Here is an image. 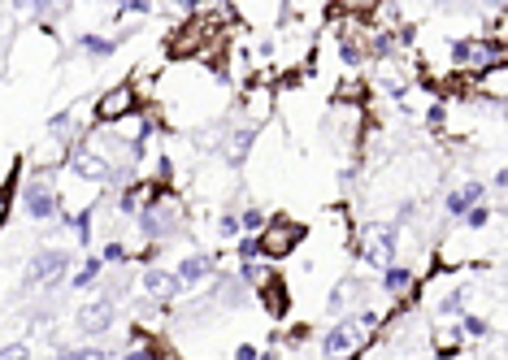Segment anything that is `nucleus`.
<instances>
[{"label": "nucleus", "mask_w": 508, "mask_h": 360, "mask_svg": "<svg viewBox=\"0 0 508 360\" xmlns=\"http://www.w3.org/2000/svg\"><path fill=\"white\" fill-rule=\"evenodd\" d=\"M222 26L209 22V18H191L187 26H178L170 44H166V57L170 61H200V57H213L209 48H222Z\"/></svg>", "instance_id": "obj_1"}, {"label": "nucleus", "mask_w": 508, "mask_h": 360, "mask_svg": "<svg viewBox=\"0 0 508 360\" xmlns=\"http://www.w3.org/2000/svg\"><path fill=\"white\" fill-rule=\"evenodd\" d=\"M296 243H304V226L296 217H270V226H261L256 235V252L265 260H283L296 252Z\"/></svg>", "instance_id": "obj_2"}, {"label": "nucleus", "mask_w": 508, "mask_h": 360, "mask_svg": "<svg viewBox=\"0 0 508 360\" xmlns=\"http://www.w3.org/2000/svg\"><path fill=\"white\" fill-rule=\"evenodd\" d=\"M365 339H369V330L356 317H339L331 330H326V339H322V356L326 360H352V356H360Z\"/></svg>", "instance_id": "obj_3"}, {"label": "nucleus", "mask_w": 508, "mask_h": 360, "mask_svg": "<svg viewBox=\"0 0 508 360\" xmlns=\"http://www.w3.org/2000/svg\"><path fill=\"white\" fill-rule=\"evenodd\" d=\"M139 226H143V235H148V239H170V235L183 231V204H178L170 191L157 195V200L139 213Z\"/></svg>", "instance_id": "obj_4"}, {"label": "nucleus", "mask_w": 508, "mask_h": 360, "mask_svg": "<svg viewBox=\"0 0 508 360\" xmlns=\"http://www.w3.org/2000/svg\"><path fill=\"white\" fill-rule=\"evenodd\" d=\"M26 213L35 222H48L53 213H61V191H57L53 170H40L26 178Z\"/></svg>", "instance_id": "obj_5"}, {"label": "nucleus", "mask_w": 508, "mask_h": 360, "mask_svg": "<svg viewBox=\"0 0 508 360\" xmlns=\"http://www.w3.org/2000/svg\"><path fill=\"white\" fill-rule=\"evenodd\" d=\"M396 248H400V243H396V226L374 222V226H365V235H360V256H365L374 269H391Z\"/></svg>", "instance_id": "obj_6"}, {"label": "nucleus", "mask_w": 508, "mask_h": 360, "mask_svg": "<svg viewBox=\"0 0 508 360\" xmlns=\"http://www.w3.org/2000/svg\"><path fill=\"white\" fill-rule=\"evenodd\" d=\"M135 105H139L135 87H130V83H118L113 91H105L100 100H96V122H100V126H113V122H122Z\"/></svg>", "instance_id": "obj_7"}, {"label": "nucleus", "mask_w": 508, "mask_h": 360, "mask_svg": "<svg viewBox=\"0 0 508 360\" xmlns=\"http://www.w3.org/2000/svg\"><path fill=\"white\" fill-rule=\"evenodd\" d=\"M65 269H70V252L48 248V252H40V256H30V260H26V287L53 282V278H61Z\"/></svg>", "instance_id": "obj_8"}, {"label": "nucleus", "mask_w": 508, "mask_h": 360, "mask_svg": "<svg viewBox=\"0 0 508 360\" xmlns=\"http://www.w3.org/2000/svg\"><path fill=\"white\" fill-rule=\"evenodd\" d=\"M261 304H265V313L274 317V321H283L287 313H291V296H287V282H283V278H278V273H265V278H261Z\"/></svg>", "instance_id": "obj_9"}, {"label": "nucleus", "mask_w": 508, "mask_h": 360, "mask_svg": "<svg viewBox=\"0 0 508 360\" xmlns=\"http://www.w3.org/2000/svg\"><path fill=\"white\" fill-rule=\"evenodd\" d=\"M109 325H113V304L109 300H91V304L78 308V330L83 334H105Z\"/></svg>", "instance_id": "obj_10"}, {"label": "nucleus", "mask_w": 508, "mask_h": 360, "mask_svg": "<svg viewBox=\"0 0 508 360\" xmlns=\"http://www.w3.org/2000/svg\"><path fill=\"white\" fill-rule=\"evenodd\" d=\"M482 191H487V187L478 183V178H473V183H465V187H456L448 200H444V213H448V217H465L469 208L482 204Z\"/></svg>", "instance_id": "obj_11"}, {"label": "nucleus", "mask_w": 508, "mask_h": 360, "mask_svg": "<svg viewBox=\"0 0 508 360\" xmlns=\"http://www.w3.org/2000/svg\"><path fill=\"white\" fill-rule=\"evenodd\" d=\"M174 278H178V287H200L204 278H213V260L195 252V256H187L183 265L174 269Z\"/></svg>", "instance_id": "obj_12"}, {"label": "nucleus", "mask_w": 508, "mask_h": 360, "mask_svg": "<svg viewBox=\"0 0 508 360\" xmlns=\"http://www.w3.org/2000/svg\"><path fill=\"white\" fill-rule=\"evenodd\" d=\"M143 291H148V296H157V300H174L183 287H178V278H174L170 269H148V273H143Z\"/></svg>", "instance_id": "obj_13"}, {"label": "nucleus", "mask_w": 508, "mask_h": 360, "mask_svg": "<svg viewBox=\"0 0 508 360\" xmlns=\"http://www.w3.org/2000/svg\"><path fill=\"white\" fill-rule=\"evenodd\" d=\"M383 287H387L396 300H404V296H413L417 278H413V269H400V265H391V269H387V278H383Z\"/></svg>", "instance_id": "obj_14"}, {"label": "nucleus", "mask_w": 508, "mask_h": 360, "mask_svg": "<svg viewBox=\"0 0 508 360\" xmlns=\"http://www.w3.org/2000/svg\"><path fill=\"white\" fill-rule=\"evenodd\" d=\"M252 139H256V135H252L248 126H243V130H235V135H231V143H226V156H231V165H239V161L252 152Z\"/></svg>", "instance_id": "obj_15"}, {"label": "nucleus", "mask_w": 508, "mask_h": 360, "mask_svg": "<svg viewBox=\"0 0 508 360\" xmlns=\"http://www.w3.org/2000/svg\"><path fill=\"white\" fill-rule=\"evenodd\" d=\"M18 170L22 165H13V174H9V183L0 187V226H5V217H9V208H13V187H18Z\"/></svg>", "instance_id": "obj_16"}, {"label": "nucleus", "mask_w": 508, "mask_h": 360, "mask_svg": "<svg viewBox=\"0 0 508 360\" xmlns=\"http://www.w3.org/2000/svg\"><path fill=\"white\" fill-rule=\"evenodd\" d=\"M100 269H105V265H100V256H87V260H83V269H78V278H74V287H91L96 278H100Z\"/></svg>", "instance_id": "obj_17"}, {"label": "nucleus", "mask_w": 508, "mask_h": 360, "mask_svg": "<svg viewBox=\"0 0 508 360\" xmlns=\"http://www.w3.org/2000/svg\"><path fill=\"white\" fill-rule=\"evenodd\" d=\"M113 48H118V39H100V35H83V53L91 57H109Z\"/></svg>", "instance_id": "obj_18"}, {"label": "nucleus", "mask_w": 508, "mask_h": 360, "mask_svg": "<svg viewBox=\"0 0 508 360\" xmlns=\"http://www.w3.org/2000/svg\"><path fill=\"white\" fill-rule=\"evenodd\" d=\"M239 226H248V231H261V226H265V213H261V208H243Z\"/></svg>", "instance_id": "obj_19"}, {"label": "nucleus", "mask_w": 508, "mask_h": 360, "mask_svg": "<svg viewBox=\"0 0 508 360\" xmlns=\"http://www.w3.org/2000/svg\"><path fill=\"white\" fill-rule=\"evenodd\" d=\"M239 278H243V282H252V287H256V282H261V278H265V269H261V265H256V260H243V269H239Z\"/></svg>", "instance_id": "obj_20"}, {"label": "nucleus", "mask_w": 508, "mask_h": 360, "mask_svg": "<svg viewBox=\"0 0 508 360\" xmlns=\"http://www.w3.org/2000/svg\"><path fill=\"white\" fill-rule=\"evenodd\" d=\"M465 222L473 226V231H478V226H487V222H491V208H482V204H478V208H469V213H465Z\"/></svg>", "instance_id": "obj_21"}, {"label": "nucleus", "mask_w": 508, "mask_h": 360, "mask_svg": "<svg viewBox=\"0 0 508 360\" xmlns=\"http://www.w3.org/2000/svg\"><path fill=\"white\" fill-rule=\"evenodd\" d=\"M465 334H473V339H482V334H487V321H482L478 313H469V317H465Z\"/></svg>", "instance_id": "obj_22"}, {"label": "nucleus", "mask_w": 508, "mask_h": 360, "mask_svg": "<svg viewBox=\"0 0 508 360\" xmlns=\"http://www.w3.org/2000/svg\"><path fill=\"white\" fill-rule=\"evenodd\" d=\"M218 231H222V239H231V235H239V217H235V213H226V217L218 222Z\"/></svg>", "instance_id": "obj_23"}, {"label": "nucleus", "mask_w": 508, "mask_h": 360, "mask_svg": "<svg viewBox=\"0 0 508 360\" xmlns=\"http://www.w3.org/2000/svg\"><path fill=\"white\" fill-rule=\"evenodd\" d=\"M235 252L243 256V260H256L261 252H256V239H243V243H235Z\"/></svg>", "instance_id": "obj_24"}, {"label": "nucleus", "mask_w": 508, "mask_h": 360, "mask_svg": "<svg viewBox=\"0 0 508 360\" xmlns=\"http://www.w3.org/2000/svg\"><path fill=\"white\" fill-rule=\"evenodd\" d=\"M0 360H30V352L22 348V343H13V348H5V352H0Z\"/></svg>", "instance_id": "obj_25"}, {"label": "nucleus", "mask_w": 508, "mask_h": 360, "mask_svg": "<svg viewBox=\"0 0 508 360\" xmlns=\"http://www.w3.org/2000/svg\"><path fill=\"white\" fill-rule=\"evenodd\" d=\"M105 260H126V248H122V243H109V248H105Z\"/></svg>", "instance_id": "obj_26"}, {"label": "nucleus", "mask_w": 508, "mask_h": 360, "mask_svg": "<svg viewBox=\"0 0 508 360\" xmlns=\"http://www.w3.org/2000/svg\"><path fill=\"white\" fill-rule=\"evenodd\" d=\"M426 122H430V126H444V105H430V113H426Z\"/></svg>", "instance_id": "obj_27"}, {"label": "nucleus", "mask_w": 508, "mask_h": 360, "mask_svg": "<svg viewBox=\"0 0 508 360\" xmlns=\"http://www.w3.org/2000/svg\"><path fill=\"white\" fill-rule=\"evenodd\" d=\"M287 339H291V343H304V339H308V325H291Z\"/></svg>", "instance_id": "obj_28"}, {"label": "nucleus", "mask_w": 508, "mask_h": 360, "mask_svg": "<svg viewBox=\"0 0 508 360\" xmlns=\"http://www.w3.org/2000/svg\"><path fill=\"white\" fill-rule=\"evenodd\" d=\"M235 356H239V360H256V348H252V343H239Z\"/></svg>", "instance_id": "obj_29"}, {"label": "nucleus", "mask_w": 508, "mask_h": 360, "mask_svg": "<svg viewBox=\"0 0 508 360\" xmlns=\"http://www.w3.org/2000/svg\"><path fill=\"white\" fill-rule=\"evenodd\" d=\"M261 360H278V356H274V352H265V356H261Z\"/></svg>", "instance_id": "obj_30"}]
</instances>
